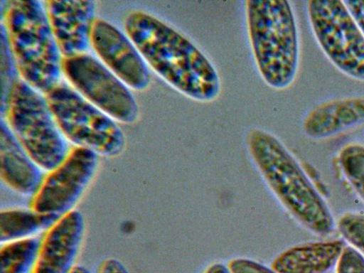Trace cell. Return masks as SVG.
<instances>
[{
	"label": "cell",
	"instance_id": "obj_10",
	"mask_svg": "<svg viewBox=\"0 0 364 273\" xmlns=\"http://www.w3.org/2000/svg\"><path fill=\"white\" fill-rule=\"evenodd\" d=\"M91 47L100 61L129 88L140 91L149 87V67L129 37L114 25L96 18Z\"/></svg>",
	"mask_w": 364,
	"mask_h": 273
},
{
	"label": "cell",
	"instance_id": "obj_18",
	"mask_svg": "<svg viewBox=\"0 0 364 273\" xmlns=\"http://www.w3.org/2000/svg\"><path fill=\"white\" fill-rule=\"evenodd\" d=\"M338 160L346 179L364 200V146L351 144L344 146Z\"/></svg>",
	"mask_w": 364,
	"mask_h": 273
},
{
	"label": "cell",
	"instance_id": "obj_5",
	"mask_svg": "<svg viewBox=\"0 0 364 273\" xmlns=\"http://www.w3.org/2000/svg\"><path fill=\"white\" fill-rule=\"evenodd\" d=\"M1 112L21 146L42 170L52 171L69 154L67 139L45 95L23 80L14 83Z\"/></svg>",
	"mask_w": 364,
	"mask_h": 273
},
{
	"label": "cell",
	"instance_id": "obj_26",
	"mask_svg": "<svg viewBox=\"0 0 364 273\" xmlns=\"http://www.w3.org/2000/svg\"><path fill=\"white\" fill-rule=\"evenodd\" d=\"M70 273H92L89 269L82 265H75L72 269Z\"/></svg>",
	"mask_w": 364,
	"mask_h": 273
},
{
	"label": "cell",
	"instance_id": "obj_20",
	"mask_svg": "<svg viewBox=\"0 0 364 273\" xmlns=\"http://www.w3.org/2000/svg\"><path fill=\"white\" fill-rule=\"evenodd\" d=\"M18 73L14 59L11 52L6 34L1 27V109L6 102L10 91L16 79Z\"/></svg>",
	"mask_w": 364,
	"mask_h": 273
},
{
	"label": "cell",
	"instance_id": "obj_2",
	"mask_svg": "<svg viewBox=\"0 0 364 273\" xmlns=\"http://www.w3.org/2000/svg\"><path fill=\"white\" fill-rule=\"evenodd\" d=\"M247 139L254 163L287 211L309 231L331 233L334 220L327 204L287 147L258 128L250 130Z\"/></svg>",
	"mask_w": 364,
	"mask_h": 273
},
{
	"label": "cell",
	"instance_id": "obj_19",
	"mask_svg": "<svg viewBox=\"0 0 364 273\" xmlns=\"http://www.w3.org/2000/svg\"><path fill=\"white\" fill-rule=\"evenodd\" d=\"M337 228L341 236L364 257V214L346 213L338 220Z\"/></svg>",
	"mask_w": 364,
	"mask_h": 273
},
{
	"label": "cell",
	"instance_id": "obj_23",
	"mask_svg": "<svg viewBox=\"0 0 364 273\" xmlns=\"http://www.w3.org/2000/svg\"><path fill=\"white\" fill-rule=\"evenodd\" d=\"M364 36V0L343 1Z\"/></svg>",
	"mask_w": 364,
	"mask_h": 273
},
{
	"label": "cell",
	"instance_id": "obj_15",
	"mask_svg": "<svg viewBox=\"0 0 364 273\" xmlns=\"http://www.w3.org/2000/svg\"><path fill=\"white\" fill-rule=\"evenodd\" d=\"M345 247L341 240L299 244L280 253L271 267L277 273H324L336 264Z\"/></svg>",
	"mask_w": 364,
	"mask_h": 273
},
{
	"label": "cell",
	"instance_id": "obj_22",
	"mask_svg": "<svg viewBox=\"0 0 364 273\" xmlns=\"http://www.w3.org/2000/svg\"><path fill=\"white\" fill-rule=\"evenodd\" d=\"M228 267L230 273H277L257 261L247 258H235L229 261Z\"/></svg>",
	"mask_w": 364,
	"mask_h": 273
},
{
	"label": "cell",
	"instance_id": "obj_17",
	"mask_svg": "<svg viewBox=\"0 0 364 273\" xmlns=\"http://www.w3.org/2000/svg\"><path fill=\"white\" fill-rule=\"evenodd\" d=\"M41 242L28 237L1 245L0 273H28L36 263Z\"/></svg>",
	"mask_w": 364,
	"mask_h": 273
},
{
	"label": "cell",
	"instance_id": "obj_16",
	"mask_svg": "<svg viewBox=\"0 0 364 273\" xmlns=\"http://www.w3.org/2000/svg\"><path fill=\"white\" fill-rule=\"evenodd\" d=\"M59 216L41 213L33 210L10 209L0 213L1 244L26 239L48 230Z\"/></svg>",
	"mask_w": 364,
	"mask_h": 273
},
{
	"label": "cell",
	"instance_id": "obj_8",
	"mask_svg": "<svg viewBox=\"0 0 364 273\" xmlns=\"http://www.w3.org/2000/svg\"><path fill=\"white\" fill-rule=\"evenodd\" d=\"M62 70L77 92L115 121L137 119L139 107L129 87L100 60L88 53L64 58Z\"/></svg>",
	"mask_w": 364,
	"mask_h": 273
},
{
	"label": "cell",
	"instance_id": "obj_11",
	"mask_svg": "<svg viewBox=\"0 0 364 273\" xmlns=\"http://www.w3.org/2000/svg\"><path fill=\"white\" fill-rule=\"evenodd\" d=\"M43 5L63 58L86 53L96 20L95 1L49 0Z\"/></svg>",
	"mask_w": 364,
	"mask_h": 273
},
{
	"label": "cell",
	"instance_id": "obj_13",
	"mask_svg": "<svg viewBox=\"0 0 364 273\" xmlns=\"http://www.w3.org/2000/svg\"><path fill=\"white\" fill-rule=\"evenodd\" d=\"M0 177L6 186L23 196L34 195L44 178L41 168L27 154L3 118L0 131Z\"/></svg>",
	"mask_w": 364,
	"mask_h": 273
},
{
	"label": "cell",
	"instance_id": "obj_21",
	"mask_svg": "<svg viewBox=\"0 0 364 273\" xmlns=\"http://www.w3.org/2000/svg\"><path fill=\"white\" fill-rule=\"evenodd\" d=\"M336 273H364V257L353 247H345L336 263Z\"/></svg>",
	"mask_w": 364,
	"mask_h": 273
},
{
	"label": "cell",
	"instance_id": "obj_4",
	"mask_svg": "<svg viewBox=\"0 0 364 273\" xmlns=\"http://www.w3.org/2000/svg\"><path fill=\"white\" fill-rule=\"evenodd\" d=\"M248 36L258 71L270 87L284 90L294 81L299 39L294 12L287 0L245 2Z\"/></svg>",
	"mask_w": 364,
	"mask_h": 273
},
{
	"label": "cell",
	"instance_id": "obj_25",
	"mask_svg": "<svg viewBox=\"0 0 364 273\" xmlns=\"http://www.w3.org/2000/svg\"><path fill=\"white\" fill-rule=\"evenodd\" d=\"M204 273H230L228 267L223 263L215 262L210 265Z\"/></svg>",
	"mask_w": 364,
	"mask_h": 273
},
{
	"label": "cell",
	"instance_id": "obj_24",
	"mask_svg": "<svg viewBox=\"0 0 364 273\" xmlns=\"http://www.w3.org/2000/svg\"><path fill=\"white\" fill-rule=\"evenodd\" d=\"M98 273H129L124 264L115 258H107L102 262Z\"/></svg>",
	"mask_w": 364,
	"mask_h": 273
},
{
	"label": "cell",
	"instance_id": "obj_1",
	"mask_svg": "<svg viewBox=\"0 0 364 273\" xmlns=\"http://www.w3.org/2000/svg\"><path fill=\"white\" fill-rule=\"evenodd\" d=\"M124 29L148 66L173 88L200 102L218 97L220 80L217 70L181 31L141 10L127 16Z\"/></svg>",
	"mask_w": 364,
	"mask_h": 273
},
{
	"label": "cell",
	"instance_id": "obj_12",
	"mask_svg": "<svg viewBox=\"0 0 364 273\" xmlns=\"http://www.w3.org/2000/svg\"><path fill=\"white\" fill-rule=\"evenodd\" d=\"M85 232L81 213L73 210L60 216L41 242L32 273H70Z\"/></svg>",
	"mask_w": 364,
	"mask_h": 273
},
{
	"label": "cell",
	"instance_id": "obj_7",
	"mask_svg": "<svg viewBox=\"0 0 364 273\" xmlns=\"http://www.w3.org/2000/svg\"><path fill=\"white\" fill-rule=\"evenodd\" d=\"M307 14L314 36L331 63L364 82V36L343 1L311 0Z\"/></svg>",
	"mask_w": 364,
	"mask_h": 273
},
{
	"label": "cell",
	"instance_id": "obj_3",
	"mask_svg": "<svg viewBox=\"0 0 364 273\" xmlns=\"http://www.w3.org/2000/svg\"><path fill=\"white\" fill-rule=\"evenodd\" d=\"M1 4V25L21 80L46 94L60 82L63 56L43 2L10 0Z\"/></svg>",
	"mask_w": 364,
	"mask_h": 273
},
{
	"label": "cell",
	"instance_id": "obj_9",
	"mask_svg": "<svg viewBox=\"0 0 364 273\" xmlns=\"http://www.w3.org/2000/svg\"><path fill=\"white\" fill-rule=\"evenodd\" d=\"M98 166V154L75 147L49 171L33 195L31 210L59 217L73 210L92 181Z\"/></svg>",
	"mask_w": 364,
	"mask_h": 273
},
{
	"label": "cell",
	"instance_id": "obj_6",
	"mask_svg": "<svg viewBox=\"0 0 364 273\" xmlns=\"http://www.w3.org/2000/svg\"><path fill=\"white\" fill-rule=\"evenodd\" d=\"M45 97L67 140L107 157H115L123 152L126 139L116 121L74 88L60 82Z\"/></svg>",
	"mask_w": 364,
	"mask_h": 273
},
{
	"label": "cell",
	"instance_id": "obj_14",
	"mask_svg": "<svg viewBox=\"0 0 364 273\" xmlns=\"http://www.w3.org/2000/svg\"><path fill=\"white\" fill-rule=\"evenodd\" d=\"M364 122V97L355 96L323 102L306 115L305 134L314 139H328Z\"/></svg>",
	"mask_w": 364,
	"mask_h": 273
}]
</instances>
